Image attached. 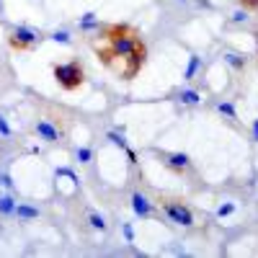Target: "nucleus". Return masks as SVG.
Returning a JSON list of instances; mask_svg holds the SVG:
<instances>
[{"label":"nucleus","mask_w":258,"mask_h":258,"mask_svg":"<svg viewBox=\"0 0 258 258\" xmlns=\"http://www.w3.org/2000/svg\"><path fill=\"white\" fill-rule=\"evenodd\" d=\"M88 220H91V225H93L96 230H103V232H106V227H109V225H106V220L101 217L98 212H91V214H88Z\"/></svg>","instance_id":"15"},{"label":"nucleus","mask_w":258,"mask_h":258,"mask_svg":"<svg viewBox=\"0 0 258 258\" xmlns=\"http://www.w3.org/2000/svg\"><path fill=\"white\" fill-rule=\"evenodd\" d=\"M103 47L96 44V57L103 68L116 70L121 80H132L147 62V47L140 31L129 24H106L101 26Z\"/></svg>","instance_id":"1"},{"label":"nucleus","mask_w":258,"mask_h":258,"mask_svg":"<svg viewBox=\"0 0 258 258\" xmlns=\"http://www.w3.org/2000/svg\"><path fill=\"white\" fill-rule=\"evenodd\" d=\"M253 137H255V142H258V119L253 121Z\"/></svg>","instance_id":"25"},{"label":"nucleus","mask_w":258,"mask_h":258,"mask_svg":"<svg viewBox=\"0 0 258 258\" xmlns=\"http://www.w3.org/2000/svg\"><path fill=\"white\" fill-rule=\"evenodd\" d=\"M13 214H16L21 222H31V220L39 217V209L31 207V204H16V212H13Z\"/></svg>","instance_id":"9"},{"label":"nucleus","mask_w":258,"mask_h":258,"mask_svg":"<svg viewBox=\"0 0 258 258\" xmlns=\"http://www.w3.org/2000/svg\"><path fill=\"white\" fill-rule=\"evenodd\" d=\"M16 199L11 197V194H6V197H0V214H3V217H8V214H13L16 212Z\"/></svg>","instance_id":"12"},{"label":"nucleus","mask_w":258,"mask_h":258,"mask_svg":"<svg viewBox=\"0 0 258 258\" xmlns=\"http://www.w3.org/2000/svg\"><path fill=\"white\" fill-rule=\"evenodd\" d=\"M0 183L8 186V188H13V181H11V176H8V173H0Z\"/></svg>","instance_id":"24"},{"label":"nucleus","mask_w":258,"mask_h":258,"mask_svg":"<svg viewBox=\"0 0 258 258\" xmlns=\"http://www.w3.org/2000/svg\"><path fill=\"white\" fill-rule=\"evenodd\" d=\"M44 39L36 29H31V26H16V29H11V34H8V47L13 49V52H29V49H34L39 41Z\"/></svg>","instance_id":"3"},{"label":"nucleus","mask_w":258,"mask_h":258,"mask_svg":"<svg viewBox=\"0 0 258 258\" xmlns=\"http://www.w3.org/2000/svg\"><path fill=\"white\" fill-rule=\"evenodd\" d=\"M255 47H258V31H255Z\"/></svg>","instance_id":"27"},{"label":"nucleus","mask_w":258,"mask_h":258,"mask_svg":"<svg viewBox=\"0 0 258 258\" xmlns=\"http://www.w3.org/2000/svg\"><path fill=\"white\" fill-rule=\"evenodd\" d=\"M54 83L59 85L62 91H78L80 85L85 83V70L78 59H70V62H62V64H54Z\"/></svg>","instance_id":"2"},{"label":"nucleus","mask_w":258,"mask_h":258,"mask_svg":"<svg viewBox=\"0 0 258 258\" xmlns=\"http://www.w3.org/2000/svg\"><path fill=\"white\" fill-rule=\"evenodd\" d=\"M34 129H36V135L44 140V142H59V129L49 119H39Z\"/></svg>","instance_id":"7"},{"label":"nucleus","mask_w":258,"mask_h":258,"mask_svg":"<svg viewBox=\"0 0 258 258\" xmlns=\"http://www.w3.org/2000/svg\"><path fill=\"white\" fill-rule=\"evenodd\" d=\"M178 101L183 106H199L202 103V93L194 91V88H183V91H178Z\"/></svg>","instance_id":"10"},{"label":"nucleus","mask_w":258,"mask_h":258,"mask_svg":"<svg viewBox=\"0 0 258 258\" xmlns=\"http://www.w3.org/2000/svg\"><path fill=\"white\" fill-rule=\"evenodd\" d=\"M217 111H220L222 116H227L230 121H238V111H235V106H232L230 101H222V103H217Z\"/></svg>","instance_id":"13"},{"label":"nucleus","mask_w":258,"mask_h":258,"mask_svg":"<svg viewBox=\"0 0 258 258\" xmlns=\"http://www.w3.org/2000/svg\"><path fill=\"white\" fill-rule=\"evenodd\" d=\"M80 29H83V31L96 29V13H85V16L80 18Z\"/></svg>","instance_id":"16"},{"label":"nucleus","mask_w":258,"mask_h":258,"mask_svg":"<svg viewBox=\"0 0 258 258\" xmlns=\"http://www.w3.org/2000/svg\"><path fill=\"white\" fill-rule=\"evenodd\" d=\"M6 13V6H3V0H0V16H3Z\"/></svg>","instance_id":"26"},{"label":"nucleus","mask_w":258,"mask_h":258,"mask_svg":"<svg viewBox=\"0 0 258 258\" xmlns=\"http://www.w3.org/2000/svg\"><path fill=\"white\" fill-rule=\"evenodd\" d=\"M0 135H3V137H11V124H8L6 116H0Z\"/></svg>","instance_id":"23"},{"label":"nucleus","mask_w":258,"mask_h":258,"mask_svg":"<svg viewBox=\"0 0 258 258\" xmlns=\"http://www.w3.org/2000/svg\"><path fill=\"white\" fill-rule=\"evenodd\" d=\"M49 39H52V41H57V44H70V41H73L70 31H54Z\"/></svg>","instance_id":"17"},{"label":"nucleus","mask_w":258,"mask_h":258,"mask_svg":"<svg viewBox=\"0 0 258 258\" xmlns=\"http://www.w3.org/2000/svg\"><path fill=\"white\" fill-rule=\"evenodd\" d=\"M155 155L160 158V163L168 168V170H173V173H186V170H191V158L186 153H163V150H155Z\"/></svg>","instance_id":"5"},{"label":"nucleus","mask_w":258,"mask_h":258,"mask_svg":"<svg viewBox=\"0 0 258 258\" xmlns=\"http://www.w3.org/2000/svg\"><path fill=\"white\" fill-rule=\"evenodd\" d=\"M163 212H165V217L170 222H176L181 227H194V212L186 204H181V202H165Z\"/></svg>","instance_id":"4"},{"label":"nucleus","mask_w":258,"mask_h":258,"mask_svg":"<svg viewBox=\"0 0 258 258\" xmlns=\"http://www.w3.org/2000/svg\"><path fill=\"white\" fill-rule=\"evenodd\" d=\"M109 140H111V142H114V145H116L119 150H124V153H126V150H129V145H126V140H124V137H121L119 132H109Z\"/></svg>","instance_id":"18"},{"label":"nucleus","mask_w":258,"mask_h":258,"mask_svg":"<svg viewBox=\"0 0 258 258\" xmlns=\"http://www.w3.org/2000/svg\"><path fill=\"white\" fill-rule=\"evenodd\" d=\"M232 212H235V204H232V202H227V204H220V207H217V217H230Z\"/></svg>","instance_id":"19"},{"label":"nucleus","mask_w":258,"mask_h":258,"mask_svg":"<svg viewBox=\"0 0 258 258\" xmlns=\"http://www.w3.org/2000/svg\"><path fill=\"white\" fill-rule=\"evenodd\" d=\"M75 155H78V163L85 165V163H91V160H93V150H91V147H78V153H75Z\"/></svg>","instance_id":"14"},{"label":"nucleus","mask_w":258,"mask_h":258,"mask_svg":"<svg viewBox=\"0 0 258 258\" xmlns=\"http://www.w3.org/2000/svg\"><path fill=\"white\" fill-rule=\"evenodd\" d=\"M199 68H202V57H199V54H191L186 70H183V78H186V80H194V78H197V73H199Z\"/></svg>","instance_id":"11"},{"label":"nucleus","mask_w":258,"mask_h":258,"mask_svg":"<svg viewBox=\"0 0 258 258\" xmlns=\"http://www.w3.org/2000/svg\"><path fill=\"white\" fill-rule=\"evenodd\" d=\"M121 232H124L126 243H135V230H132V225H129V222H124V225H121Z\"/></svg>","instance_id":"20"},{"label":"nucleus","mask_w":258,"mask_h":258,"mask_svg":"<svg viewBox=\"0 0 258 258\" xmlns=\"http://www.w3.org/2000/svg\"><path fill=\"white\" fill-rule=\"evenodd\" d=\"M243 11H258V0H238Z\"/></svg>","instance_id":"22"},{"label":"nucleus","mask_w":258,"mask_h":258,"mask_svg":"<svg viewBox=\"0 0 258 258\" xmlns=\"http://www.w3.org/2000/svg\"><path fill=\"white\" fill-rule=\"evenodd\" d=\"M225 62L230 64L232 70H238V73H240V70H245L248 57H245V54H240V52H235V49H227V52H225Z\"/></svg>","instance_id":"8"},{"label":"nucleus","mask_w":258,"mask_h":258,"mask_svg":"<svg viewBox=\"0 0 258 258\" xmlns=\"http://www.w3.org/2000/svg\"><path fill=\"white\" fill-rule=\"evenodd\" d=\"M245 18H248V11H238V13L230 16V24H243Z\"/></svg>","instance_id":"21"},{"label":"nucleus","mask_w":258,"mask_h":258,"mask_svg":"<svg viewBox=\"0 0 258 258\" xmlns=\"http://www.w3.org/2000/svg\"><path fill=\"white\" fill-rule=\"evenodd\" d=\"M132 212L137 214L140 220H150V217L155 214V207H153V202H150L145 194L135 191V194H132Z\"/></svg>","instance_id":"6"}]
</instances>
